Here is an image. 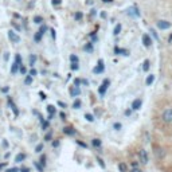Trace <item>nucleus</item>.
<instances>
[{
  "label": "nucleus",
  "mask_w": 172,
  "mask_h": 172,
  "mask_svg": "<svg viewBox=\"0 0 172 172\" xmlns=\"http://www.w3.org/2000/svg\"><path fill=\"white\" fill-rule=\"evenodd\" d=\"M20 66H22V62H18V61L14 62V65L11 66V74H16V73H18Z\"/></svg>",
  "instance_id": "obj_7"
},
{
  "label": "nucleus",
  "mask_w": 172,
  "mask_h": 172,
  "mask_svg": "<svg viewBox=\"0 0 172 172\" xmlns=\"http://www.w3.org/2000/svg\"><path fill=\"white\" fill-rule=\"evenodd\" d=\"M8 38H10V41L12 43H19V42H20V36H19L18 34H16L15 31H12V30L8 31Z\"/></svg>",
  "instance_id": "obj_2"
},
{
  "label": "nucleus",
  "mask_w": 172,
  "mask_h": 172,
  "mask_svg": "<svg viewBox=\"0 0 172 172\" xmlns=\"http://www.w3.org/2000/svg\"><path fill=\"white\" fill-rule=\"evenodd\" d=\"M141 104H143L141 98H136L133 102H132V109H133V110H137V109H140Z\"/></svg>",
  "instance_id": "obj_9"
},
{
  "label": "nucleus",
  "mask_w": 172,
  "mask_h": 172,
  "mask_svg": "<svg viewBox=\"0 0 172 172\" xmlns=\"http://www.w3.org/2000/svg\"><path fill=\"white\" fill-rule=\"evenodd\" d=\"M42 149H43V144H39V145H36L35 152H36V153H39V152H42Z\"/></svg>",
  "instance_id": "obj_29"
},
{
  "label": "nucleus",
  "mask_w": 172,
  "mask_h": 172,
  "mask_svg": "<svg viewBox=\"0 0 172 172\" xmlns=\"http://www.w3.org/2000/svg\"><path fill=\"white\" fill-rule=\"evenodd\" d=\"M5 172H19V170H18V168H11V170H8Z\"/></svg>",
  "instance_id": "obj_40"
},
{
  "label": "nucleus",
  "mask_w": 172,
  "mask_h": 172,
  "mask_svg": "<svg viewBox=\"0 0 172 172\" xmlns=\"http://www.w3.org/2000/svg\"><path fill=\"white\" fill-rule=\"evenodd\" d=\"M63 133L69 134V136H73V134L75 133V131H74L73 128H70V127H66V128H63Z\"/></svg>",
  "instance_id": "obj_12"
},
{
  "label": "nucleus",
  "mask_w": 172,
  "mask_h": 172,
  "mask_svg": "<svg viewBox=\"0 0 172 172\" xmlns=\"http://www.w3.org/2000/svg\"><path fill=\"white\" fill-rule=\"evenodd\" d=\"M149 66H151V63H149V61H148V59H147V61H144V63H143V70L148 71V70H149Z\"/></svg>",
  "instance_id": "obj_18"
},
{
  "label": "nucleus",
  "mask_w": 172,
  "mask_h": 172,
  "mask_svg": "<svg viewBox=\"0 0 172 172\" xmlns=\"http://www.w3.org/2000/svg\"><path fill=\"white\" fill-rule=\"evenodd\" d=\"M97 161H98V164H100V165H101V167H102V168H105V163H104V161H102V159H100V157H97Z\"/></svg>",
  "instance_id": "obj_31"
},
{
  "label": "nucleus",
  "mask_w": 172,
  "mask_h": 172,
  "mask_svg": "<svg viewBox=\"0 0 172 172\" xmlns=\"http://www.w3.org/2000/svg\"><path fill=\"white\" fill-rule=\"evenodd\" d=\"M102 2H105V3H110L112 0H102Z\"/></svg>",
  "instance_id": "obj_51"
},
{
  "label": "nucleus",
  "mask_w": 172,
  "mask_h": 172,
  "mask_svg": "<svg viewBox=\"0 0 172 172\" xmlns=\"http://www.w3.org/2000/svg\"><path fill=\"white\" fill-rule=\"evenodd\" d=\"M73 108H74V109H79V108H81V101H79V100H77V101H74Z\"/></svg>",
  "instance_id": "obj_25"
},
{
  "label": "nucleus",
  "mask_w": 172,
  "mask_h": 172,
  "mask_svg": "<svg viewBox=\"0 0 172 172\" xmlns=\"http://www.w3.org/2000/svg\"><path fill=\"white\" fill-rule=\"evenodd\" d=\"M45 140H47V141H50V140H51V133H48V134H46V137H45Z\"/></svg>",
  "instance_id": "obj_39"
},
{
  "label": "nucleus",
  "mask_w": 172,
  "mask_h": 172,
  "mask_svg": "<svg viewBox=\"0 0 172 172\" xmlns=\"http://www.w3.org/2000/svg\"><path fill=\"white\" fill-rule=\"evenodd\" d=\"M19 70H20V73H22V74H26V67H24L23 65L20 66V69H19Z\"/></svg>",
  "instance_id": "obj_38"
},
{
  "label": "nucleus",
  "mask_w": 172,
  "mask_h": 172,
  "mask_svg": "<svg viewBox=\"0 0 172 172\" xmlns=\"http://www.w3.org/2000/svg\"><path fill=\"white\" fill-rule=\"evenodd\" d=\"M8 104L11 105V108H12V110H14V113H15V116H18V114H19V110H18V108H16L15 105L12 104V101H11V100H8Z\"/></svg>",
  "instance_id": "obj_17"
},
{
  "label": "nucleus",
  "mask_w": 172,
  "mask_h": 172,
  "mask_svg": "<svg viewBox=\"0 0 172 172\" xmlns=\"http://www.w3.org/2000/svg\"><path fill=\"white\" fill-rule=\"evenodd\" d=\"M93 71L96 74H100V73H102V71H104V61H102V59H100V61H98V66H97V67H94Z\"/></svg>",
  "instance_id": "obj_8"
},
{
  "label": "nucleus",
  "mask_w": 172,
  "mask_h": 172,
  "mask_svg": "<svg viewBox=\"0 0 172 172\" xmlns=\"http://www.w3.org/2000/svg\"><path fill=\"white\" fill-rule=\"evenodd\" d=\"M53 4H54V5L61 4V0H53Z\"/></svg>",
  "instance_id": "obj_41"
},
{
  "label": "nucleus",
  "mask_w": 172,
  "mask_h": 172,
  "mask_svg": "<svg viewBox=\"0 0 172 172\" xmlns=\"http://www.w3.org/2000/svg\"><path fill=\"white\" fill-rule=\"evenodd\" d=\"M113 128L116 129V131H120V129H121V124H120V122H116V124L113 125Z\"/></svg>",
  "instance_id": "obj_32"
},
{
  "label": "nucleus",
  "mask_w": 172,
  "mask_h": 172,
  "mask_svg": "<svg viewBox=\"0 0 172 172\" xmlns=\"http://www.w3.org/2000/svg\"><path fill=\"white\" fill-rule=\"evenodd\" d=\"M2 90H3V91H4V93H7V91H8V88H3V89H2Z\"/></svg>",
  "instance_id": "obj_49"
},
{
  "label": "nucleus",
  "mask_w": 172,
  "mask_h": 172,
  "mask_svg": "<svg viewBox=\"0 0 172 172\" xmlns=\"http://www.w3.org/2000/svg\"><path fill=\"white\" fill-rule=\"evenodd\" d=\"M47 112L50 114H55V108H54L53 105H48V106H47Z\"/></svg>",
  "instance_id": "obj_24"
},
{
  "label": "nucleus",
  "mask_w": 172,
  "mask_h": 172,
  "mask_svg": "<svg viewBox=\"0 0 172 172\" xmlns=\"http://www.w3.org/2000/svg\"><path fill=\"white\" fill-rule=\"evenodd\" d=\"M131 172H143V171H141V170H140V168H137V167H134V168H133V170H132Z\"/></svg>",
  "instance_id": "obj_42"
},
{
  "label": "nucleus",
  "mask_w": 172,
  "mask_h": 172,
  "mask_svg": "<svg viewBox=\"0 0 172 172\" xmlns=\"http://www.w3.org/2000/svg\"><path fill=\"white\" fill-rule=\"evenodd\" d=\"M34 22H35L36 24H41V23L43 22V18L42 16H35V18H34Z\"/></svg>",
  "instance_id": "obj_27"
},
{
  "label": "nucleus",
  "mask_w": 172,
  "mask_h": 172,
  "mask_svg": "<svg viewBox=\"0 0 172 172\" xmlns=\"http://www.w3.org/2000/svg\"><path fill=\"white\" fill-rule=\"evenodd\" d=\"M143 42H144V46H145V47H149V46L152 45L151 36L147 35V34H144V35H143Z\"/></svg>",
  "instance_id": "obj_10"
},
{
  "label": "nucleus",
  "mask_w": 172,
  "mask_h": 172,
  "mask_svg": "<svg viewBox=\"0 0 172 172\" xmlns=\"http://www.w3.org/2000/svg\"><path fill=\"white\" fill-rule=\"evenodd\" d=\"M35 167H36V168H38V170H39V171H41V172L43 171V167H42V165H41V164H38V163H35Z\"/></svg>",
  "instance_id": "obj_37"
},
{
  "label": "nucleus",
  "mask_w": 172,
  "mask_h": 172,
  "mask_svg": "<svg viewBox=\"0 0 172 172\" xmlns=\"http://www.w3.org/2000/svg\"><path fill=\"white\" fill-rule=\"evenodd\" d=\"M30 75H31V77L36 75V70H35V69H31V71H30Z\"/></svg>",
  "instance_id": "obj_35"
},
{
  "label": "nucleus",
  "mask_w": 172,
  "mask_h": 172,
  "mask_svg": "<svg viewBox=\"0 0 172 172\" xmlns=\"http://www.w3.org/2000/svg\"><path fill=\"white\" fill-rule=\"evenodd\" d=\"M24 159H26V155H24V153H18V155H16L15 161H16V163H22Z\"/></svg>",
  "instance_id": "obj_14"
},
{
  "label": "nucleus",
  "mask_w": 172,
  "mask_h": 172,
  "mask_svg": "<svg viewBox=\"0 0 172 172\" xmlns=\"http://www.w3.org/2000/svg\"><path fill=\"white\" fill-rule=\"evenodd\" d=\"M120 31H121V24H117L116 26V28H114V35H118V34H120Z\"/></svg>",
  "instance_id": "obj_26"
},
{
  "label": "nucleus",
  "mask_w": 172,
  "mask_h": 172,
  "mask_svg": "<svg viewBox=\"0 0 172 172\" xmlns=\"http://www.w3.org/2000/svg\"><path fill=\"white\" fill-rule=\"evenodd\" d=\"M5 165H7V163H2V164H0V171H2L3 168L5 167Z\"/></svg>",
  "instance_id": "obj_44"
},
{
  "label": "nucleus",
  "mask_w": 172,
  "mask_h": 172,
  "mask_svg": "<svg viewBox=\"0 0 172 172\" xmlns=\"http://www.w3.org/2000/svg\"><path fill=\"white\" fill-rule=\"evenodd\" d=\"M157 27H159L160 30H168V28L171 27V23L168 20H159L157 22Z\"/></svg>",
  "instance_id": "obj_5"
},
{
  "label": "nucleus",
  "mask_w": 172,
  "mask_h": 172,
  "mask_svg": "<svg viewBox=\"0 0 172 172\" xmlns=\"http://www.w3.org/2000/svg\"><path fill=\"white\" fill-rule=\"evenodd\" d=\"M81 84V79H75V82H74V86H78Z\"/></svg>",
  "instance_id": "obj_43"
},
{
  "label": "nucleus",
  "mask_w": 172,
  "mask_h": 172,
  "mask_svg": "<svg viewBox=\"0 0 172 172\" xmlns=\"http://www.w3.org/2000/svg\"><path fill=\"white\" fill-rule=\"evenodd\" d=\"M51 36H53V39H55V30H51Z\"/></svg>",
  "instance_id": "obj_46"
},
{
  "label": "nucleus",
  "mask_w": 172,
  "mask_h": 172,
  "mask_svg": "<svg viewBox=\"0 0 172 172\" xmlns=\"http://www.w3.org/2000/svg\"><path fill=\"white\" fill-rule=\"evenodd\" d=\"M128 14H132L133 16H140V12L137 11V8H131V10H128Z\"/></svg>",
  "instance_id": "obj_15"
},
{
  "label": "nucleus",
  "mask_w": 172,
  "mask_h": 172,
  "mask_svg": "<svg viewBox=\"0 0 172 172\" xmlns=\"http://www.w3.org/2000/svg\"><path fill=\"white\" fill-rule=\"evenodd\" d=\"M19 172H30V170H28V168H22Z\"/></svg>",
  "instance_id": "obj_48"
},
{
  "label": "nucleus",
  "mask_w": 172,
  "mask_h": 172,
  "mask_svg": "<svg viewBox=\"0 0 172 172\" xmlns=\"http://www.w3.org/2000/svg\"><path fill=\"white\" fill-rule=\"evenodd\" d=\"M74 19H75V20H81V19H82V14L81 12H77L75 15H74Z\"/></svg>",
  "instance_id": "obj_28"
},
{
  "label": "nucleus",
  "mask_w": 172,
  "mask_h": 172,
  "mask_svg": "<svg viewBox=\"0 0 172 172\" xmlns=\"http://www.w3.org/2000/svg\"><path fill=\"white\" fill-rule=\"evenodd\" d=\"M70 94L73 97H77V96H79V94H81V90H79L78 86H74V88L70 90Z\"/></svg>",
  "instance_id": "obj_11"
},
{
  "label": "nucleus",
  "mask_w": 172,
  "mask_h": 172,
  "mask_svg": "<svg viewBox=\"0 0 172 172\" xmlns=\"http://www.w3.org/2000/svg\"><path fill=\"white\" fill-rule=\"evenodd\" d=\"M70 61H71V63H78V57L74 55V54H71V55H70Z\"/></svg>",
  "instance_id": "obj_20"
},
{
  "label": "nucleus",
  "mask_w": 172,
  "mask_h": 172,
  "mask_svg": "<svg viewBox=\"0 0 172 172\" xmlns=\"http://www.w3.org/2000/svg\"><path fill=\"white\" fill-rule=\"evenodd\" d=\"M91 45H93V43H88V45L85 46V50L88 51V53H91V51H93V46Z\"/></svg>",
  "instance_id": "obj_23"
},
{
  "label": "nucleus",
  "mask_w": 172,
  "mask_h": 172,
  "mask_svg": "<svg viewBox=\"0 0 172 172\" xmlns=\"http://www.w3.org/2000/svg\"><path fill=\"white\" fill-rule=\"evenodd\" d=\"M168 42H172V34L170 35V38H168Z\"/></svg>",
  "instance_id": "obj_50"
},
{
  "label": "nucleus",
  "mask_w": 172,
  "mask_h": 172,
  "mask_svg": "<svg viewBox=\"0 0 172 172\" xmlns=\"http://www.w3.org/2000/svg\"><path fill=\"white\" fill-rule=\"evenodd\" d=\"M109 84H110V82H109V79H104V82H102V85L100 86V89H98V91H100V94H101V96H104V94H105V91L108 90Z\"/></svg>",
  "instance_id": "obj_4"
},
{
  "label": "nucleus",
  "mask_w": 172,
  "mask_h": 172,
  "mask_svg": "<svg viewBox=\"0 0 172 172\" xmlns=\"http://www.w3.org/2000/svg\"><path fill=\"white\" fill-rule=\"evenodd\" d=\"M46 30H47V27H46V26H42V27H41V30H39L38 32L35 34V36H34V41H35L36 43H38V42H41V39H42L43 34L46 32Z\"/></svg>",
  "instance_id": "obj_3"
},
{
  "label": "nucleus",
  "mask_w": 172,
  "mask_h": 172,
  "mask_svg": "<svg viewBox=\"0 0 172 172\" xmlns=\"http://www.w3.org/2000/svg\"><path fill=\"white\" fill-rule=\"evenodd\" d=\"M58 105H59V106H62V108H66V104H63L62 101H59V102H58Z\"/></svg>",
  "instance_id": "obj_45"
},
{
  "label": "nucleus",
  "mask_w": 172,
  "mask_h": 172,
  "mask_svg": "<svg viewBox=\"0 0 172 172\" xmlns=\"http://www.w3.org/2000/svg\"><path fill=\"white\" fill-rule=\"evenodd\" d=\"M153 81H155V75H153V74H151V75L147 77V81H145V84H147V86H151L152 84H153Z\"/></svg>",
  "instance_id": "obj_13"
},
{
  "label": "nucleus",
  "mask_w": 172,
  "mask_h": 172,
  "mask_svg": "<svg viewBox=\"0 0 172 172\" xmlns=\"http://www.w3.org/2000/svg\"><path fill=\"white\" fill-rule=\"evenodd\" d=\"M42 128L43 129H47L48 128V121H43L42 122Z\"/></svg>",
  "instance_id": "obj_34"
},
{
  "label": "nucleus",
  "mask_w": 172,
  "mask_h": 172,
  "mask_svg": "<svg viewBox=\"0 0 172 172\" xmlns=\"http://www.w3.org/2000/svg\"><path fill=\"white\" fill-rule=\"evenodd\" d=\"M45 160H46V157H45V156H42V157H41V164L43 165V167H45V164H46Z\"/></svg>",
  "instance_id": "obj_36"
},
{
  "label": "nucleus",
  "mask_w": 172,
  "mask_h": 172,
  "mask_svg": "<svg viewBox=\"0 0 172 172\" xmlns=\"http://www.w3.org/2000/svg\"><path fill=\"white\" fill-rule=\"evenodd\" d=\"M91 144H93L94 147H97V148H98V147H101V140H100V139H93V141H91Z\"/></svg>",
  "instance_id": "obj_19"
},
{
  "label": "nucleus",
  "mask_w": 172,
  "mask_h": 172,
  "mask_svg": "<svg viewBox=\"0 0 172 172\" xmlns=\"http://www.w3.org/2000/svg\"><path fill=\"white\" fill-rule=\"evenodd\" d=\"M78 69H79L78 63H71V70H78Z\"/></svg>",
  "instance_id": "obj_33"
},
{
  "label": "nucleus",
  "mask_w": 172,
  "mask_h": 172,
  "mask_svg": "<svg viewBox=\"0 0 172 172\" xmlns=\"http://www.w3.org/2000/svg\"><path fill=\"white\" fill-rule=\"evenodd\" d=\"M161 118H163V121H164V122L171 124V122H172V108H168V109H165V110L163 112Z\"/></svg>",
  "instance_id": "obj_1"
},
{
  "label": "nucleus",
  "mask_w": 172,
  "mask_h": 172,
  "mask_svg": "<svg viewBox=\"0 0 172 172\" xmlns=\"http://www.w3.org/2000/svg\"><path fill=\"white\" fill-rule=\"evenodd\" d=\"M118 170H120V172H127L128 171L127 164H125V163H120V164H118Z\"/></svg>",
  "instance_id": "obj_16"
},
{
  "label": "nucleus",
  "mask_w": 172,
  "mask_h": 172,
  "mask_svg": "<svg viewBox=\"0 0 172 172\" xmlns=\"http://www.w3.org/2000/svg\"><path fill=\"white\" fill-rule=\"evenodd\" d=\"M85 118H86V120H88V121H89V122H93V121H94V117H93V116H91V114H90V113H86V114H85Z\"/></svg>",
  "instance_id": "obj_22"
},
{
  "label": "nucleus",
  "mask_w": 172,
  "mask_h": 172,
  "mask_svg": "<svg viewBox=\"0 0 172 172\" xmlns=\"http://www.w3.org/2000/svg\"><path fill=\"white\" fill-rule=\"evenodd\" d=\"M12 26H14V27H15V28H16V30H18V31H19V30H20V27H19V26H18V24H16V23H12Z\"/></svg>",
  "instance_id": "obj_47"
},
{
  "label": "nucleus",
  "mask_w": 172,
  "mask_h": 172,
  "mask_svg": "<svg viewBox=\"0 0 172 172\" xmlns=\"http://www.w3.org/2000/svg\"><path fill=\"white\" fill-rule=\"evenodd\" d=\"M140 160H141L143 164H147L148 163V153L145 149H141L140 151Z\"/></svg>",
  "instance_id": "obj_6"
},
{
  "label": "nucleus",
  "mask_w": 172,
  "mask_h": 172,
  "mask_svg": "<svg viewBox=\"0 0 172 172\" xmlns=\"http://www.w3.org/2000/svg\"><path fill=\"white\" fill-rule=\"evenodd\" d=\"M24 84H26V85H31V84H32V77H31V75H27V77H26Z\"/></svg>",
  "instance_id": "obj_21"
},
{
  "label": "nucleus",
  "mask_w": 172,
  "mask_h": 172,
  "mask_svg": "<svg viewBox=\"0 0 172 172\" xmlns=\"http://www.w3.org/2000/svg\"><path fill=\"white\" fill-rule=\"evenodd\" d=\"M35 61H36V57H35V55H31V57H30V65L32 66L34 63H35Z\"/></svg>",
  "instance_id": "obj_30"
}]
</instances>
